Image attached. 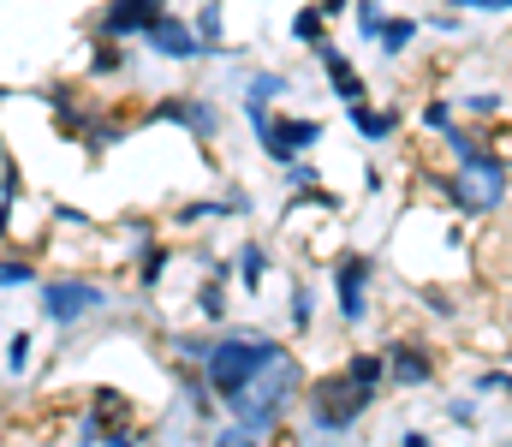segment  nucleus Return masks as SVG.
<instances>
[{"label":"nucleus","mask_w":512,"mask_h":447,"mask_svg":"<svg viewBox=\"0 0 512 447\" xmlns=\"http://www.w3.org/2000/svg\"><path fill=\"white\" fill-rule=\"evenodd\" d=\"M352 18H358V36H376V24H382V0H352Z\"/></svg>","instance_id":"obj_25"},{"label":"nucleus","mask_w":512,"mask_h":447,"mask_svg":"<svg viewBox=\"0 0 512 447\" xmlns=\"http://www.w3.org/2000/svg\"><path fill=\"white\" fill-rule=\"evenodd\" d=\"M501 388H507V370H501V364H495V370H483V376H477V394H501Z\"/></svg>","instance_id":"obj_30"},{"label":"nucleus","mask_w":512,"mask_h":447,"mask_svg":"<svg viewBox=\"0 0 512 447\" xmlns=\"http://www.w3.org/2000/svg\"><path fill=\"white\" fill-rule=\"evenodd\" d=\"M322 120H292V114H262V132H256V144H262V155L268 161H292V155H310V149L322 144Z\"/></svg>","instance_id":"obj_5"},{"label":"nucleus","mask_w":512,"mask_h":447,"mask_svg":"<svg viewBox=\"0 0 512 447\" xmlns=\"http://www.w3.org/2000/svg\"><path fill=\"white\" fill-rule=\"evenodd\" d=\"M30 281H36L30 257H0V287H30Z\"/></svg>","instance_id":"obj_24"},{"label":"nucleus","mask_w":512,"mask_h":447,"mask_svg":"<svg viewBox=\"0 0 512 447\" xmlns=\"http://www.w3.org/2000/svg\"><path fill=\"white\" fill-rule=\"evenodd\" d=\"M292 42H304V48H316V42H328V12L310 0V6H298L292 12V30H286Z\"/></svg>","instance_id":"obj_16"},{"label":"nucleus","mask_w":512,"mask_h":447,"mask_svg":"<svg viewBox=\"0 0 512 447\" xmlns=\"http://www.w3.org/2000/svg\"><path fill=\"white\" fill-rule=\"evenodd\" d=\"M161 12H167V0H108V6L96 12V30H90V36H102V42H131V36H143V24L161 18Z\"/></svg>","instance_id":"obj_9"},{"label":"nucleus","mask_w":512,"mask_h":447,"mask_svg":"<svg viewBox=\"0 0 512 447\" xmlns=\"http://www.w3.org/2000/svg\"><path fill=\"white\" fill-rule=\"evenodd\" d=\"M280 352H286V346H280L274 334H245V328H233V334L209 340L197 364H203V382H209V394L227 406L239 388H251L256 376H262V370L280 358Z\"/></svg>","instance_id":"obj_1"},{"label":"nucleus","mask_w":512,"mask_h":447,"mask_svg":"<svg viewBox=\"0 0 512 447\" xmlns=\"http://www.w3.org/2000/svg\"><path fill=\"white\" fill-rule=\"evenodd\" d=\"M447 126H453V102H423V132H435V138H441Z\"/></svg>","instance_id":"obj_26"},{"label":"nucleus","mask_w":512,"mask_h":447,"mask_svg":"<svg viewBox=\"0 0 512 447\" xmlns=\"http://www.w3.org/2000/svg\"><path fill=\"white\" fill-rule=\"evenodd\" d=\"M298 382H304L298 358H292V352H280V358H274V364H268V370L251 382V388H239V394L227 400L233 424H245L251 436L280 430V424H286V406H292V394H298Z\"/></svg>","instance_id":"obj_2"},{"label":"nucleus","mask_w":512,"mask_h":447,"mask_svg":"<svg viewBox=\"0 0 512 447\" xmlns=\"http://www.w3.org/2000/svg\"><path fill=\"white\" fill-rule=\"evenodd\" d=\"M233 275H239V287H245V293H256V287H262V281H268V251H262V245H239V263H233Z\"/></svg>","instance_id":"obj_18"},{"label":"nucleus","mask_w":512,"mask_h":447,"mask_svg":"<svg viewBox=\"0 0 512 447\" xmlns=\"http://www.w3.org/2000/svg\"><path fill=\"white\" fill-rule=\"evenodd\" d=\"M149 120H173V126H185L191 138H203V144H215L221 138V108L215 102H203V96H167V102H155L149 108Z\"/></svg>","instance_id":"obj_10"},{"label":"nucleus","mask_w":512,"mask_h":447,"mask_svg":"<svg viewBox=\"0 0 512 447\" xmlns=\"http://www.w3.org/2000/svg\"><path fill=\"white\" fill-rule=\"evenodd\" d=\"M108 430H131V400L120 388H102L96 400H90V418H84V442H96V436H108Z\"/></svg>","instance_id":"obj_12"},{"label":"nucleus","mask_w":512,"mask_h":447,"mask_svg":"<svg viewBox=\"0 0 512 447\" xmlns=\"http://www.w3.org/2000/svg\"><path fill=\"white\" fill-rule=\"evenodd\" d=\"M286 185H292V191H310V185H322V167H316L310 155H292V161H286Z\"/></svg>","instance_id":"obj_22"},{"label":"nucleus","mask_w":512,"mask_h":447,"mask_svg":"<svg viewBox=\"0 0 512 447\" xmlns=\"http://www.w3.org/2000/svg\"><path fill=\"white\" fill-rule=\"evenodd\" d=\"M453 6H471V12H495V18H501L512 0H453Z\"/></svg>","instance_id":"obj_33"},{"label":"nucleus","mask_w":512,"mask_h":447,"mask_svg":"<svg viewBox=\"0 0 512 447\" xmlns=\"http://www.w3.org/2000/svg\"><path fill=\"white\" fill-rule=\"evenodd\" d=\"M215 447H262V436H251L245 424H233V430H221V436H215Z\"/></svg>","instance_id":"obj_28"},{"label":"nucleus","mask_w":512,"mask_h":447,"mask_svg":"<svg viewBox=\"0 0 512 447\" xmlns=\"http://www.w3.org/2000/svg\"><path fill=\"white\" fill-rule=\"evenodd\" d=\"M382 382H393V388H423V382H435V352H429L423 340H387Z\"/></svg>","instance_id":"obj_7"},{"label":"nucleus","mask_w":512,"mask_h":447,"mask_svg":"<svg viewBox=\"0 0 512 447\" xmlns=\"http://www.w3.org/2000/svg\"><path fill=\"white\" fill-rule=\"evenodd\" d=\"M346 120L358 126L364 144H387V138L399 132V108H370V96H364V102H346Z\"/></svg>","instance_id":"obj_13"},{"label":"nucleus","mask_w":512,"mask_h":447,"mask_svg":"<svg viewBox=\"0 0 512 447\" xmlns=\"http://www.w3.org/2000/svg\"><path fill=\"white\" fill-rule=\"evenodd\" d=\"M167 245H143V257H137V287H155L161 275H167Z\"/></svg>","instance_id":"obj_21"},{"label":"nucleus","mask_w":512,"mask_h":447,"mask_svg":"<svg viewBox=\"0 0 512 447\" xmlns=\"http://www.w3.org/2000/svg\"><path fill=\"white\" fill-rule=\"evenodd\" d=\"M108 304V287H96V281H78V275H60V281H48L42 287V316L54 322V328H78L90 310H102Z\"/></svg>","instance_id":"obj_4"},{"label":"nucleus","mask_w":512,"mask_h":447,"mask_svg":"<svg viewBox=\"0 0 512 447\" xmlns=\"http://www.w3.org/2000/svg\"><path fill=\"white\" fill-rule=\"evenodd\" d=\"M465 114H477V120L495 114V120H501V114H507V96H501V90H477V96H465Z\"/></svg>","instance_id":"obj_23"},{"label":"nucleus","mask_w":512,"mask_h":447,"mask_svg":"<svg viewBox=\"0 0 512 447\" xmlns=\"http://www.w3.org/2000/svg\"><path fill=\"white\" fill-rule=\"evenodd\" d=\"M6 96H12V90H6V84H0V102H6Z\"/></svg>","instance_id":"obj_38"},{"label":"nucleus","mask_w":512,"mask_h":447,"mask_svg":"<svg viewBox=\"0 0 512 447\" xmlns=\"http://www.w3.org/2000/svg\"><path fill=\"white\" fill-rule=\"evenodd\" d=\"M24 358H30V334H12V340H6V364H12V376L24 370Z\"/></svg>","instance_id":"obj_29"},{"label":"nucleus","mask_w":512,"mask_h":447,"mask_svg":"<svg viewBox=\"0 0 512 447\" xmlns=\"http://www.w3.org/2000/svg\"><path fill=\"white\" fill-rule=\"evenodd\" d=\"M126 60H120V42H102L96 36V54H90V78H120Z\"/></svg>","instance_id":"obj_20"},{"label":"nucleus","mask_w":512,"mask_h":447,"mask_svg":"<svg viewBox=\"0 0 512 447\" xmlns=\"http://www.w3.org/2000/svg\"><path fill=\"white\" fill-rule=\"evenodd\" d=\"M316 6H322V12H328V18H340V12H346V6H352V0H316Z\"/></svg>","instance_id":"obj_36"},{"label":"nucleus","mask_w":512,"mask_h":447,"mask_svg":"<svg viewBox=\"0 0 512 447\" xmlns=\"http://www.w3.org/2000/svg\"><path fill=\"white\" fill-rule=\"evenodd\" d=\"M399 447H429V436H423V430H411V436H405Z\"/></svg>","instance_id":"obj_37"},{"label":"nucleus","mask_w":512,"mask_h":447,"mask_svg":"<svg viewBox=\"0 0 512 447\" xmlns=\"http://www.w3.org/2000/svg\"><path fill=\"white\" fill-rule=\"evenodd\" d=\"M221 12H227V0H203V6H197V18H191V36L203 42V54H227V30H221Z\"/></svg>","instance_id":"obj_15"},{"label":"nucleus","mask_w":512,"mask_h":447,"mask_svg":"<svg viewBox=\"0 0 512 447\" xmlns=\"http://www.w3.org/2000/svg\"><path fill=\"white\" fill-rule=\"evenodd\" d=\"M316 60L328 66V90H334L340 102H364V96H370L364 72H358V66H352V60H346V54H340L334 42H316Z\"/></svg>","instance_id":"obj_11"},{"label":"nucleus","mask_w":512,"mask_h":447,"mask_svg":"<svg viewBox=\"0 0 512 447\" xmlns=\"http://www.w3.org/2000/svg\"><path fill=\"white\" fill-rule=\"evenodd\" d=\"M423 304H429V310H441V316H453V298L441 293V287H423Z\"/></svg>","instance_id":"obj_31"},{"label":"nucleus","mask_w":512,"mask_h":447,"mask_svg":"<svg viewBox=\"0 0 512 447\" xmlns=\"http://www.w3.org/2000/svg\"><path fill=\"white\" fill-rule=\"evenodd\" d=\"M417 30H423L417 18H405V12H393V18H382V24H376V36H370V42L382 48L387 60H399V54H411V42H417Z\"/></svg>","instance_id":"obj_14"},{"label":"nucleus","mask_w":512,"mask_h":447,"mask_svg":"<svg viewBox=\"0 0 512 447\" xmlns=\"http://www.w3.org/2000/svg\"><path fill=\"white\" fill-rule=\"evenodd\" d=\"M310 310H316V298H310V287H292V328H298V334L310 328Z\"/></svg>","instance_id":"obj_27"},{"label":"nucleus","mask_w":512,"mask_h":447,"mask_svg":"<svg viewBox=\"0 0 512 447\" xmlns=\"http://www.w3.org/2000/svg\"><path fill=\"white\" fill-rule=\"evenodd\" d=\"M429 30H441V36H453V30H459V6H453V12H435V24H429Z\"/></svg>","instance_id":"obj_34"},{"label":"nucleus","mask_w":512,"mask_h":447,"mask_svg":"<svg viewBox=\"0 0 512 447\" xmlns=\"http://www.w3.org/2000/svg\"><path fill=\"white\" fill-rule=\"evenodd\" d=\"M286 84H292L286 72H251L245 78V108H274L286 96Z\"/></svg>","instance_id":"obj_17"},{"label":"nucleus","mask_w":512,"mask_h":447,"mask_svg":"<svg viewBox=\"0 0 512 447\" xmlns=\"http://www.w3.org/2000/svg\"><path fill=\"white\" fill-rule=\"evenodd\" d=\"M143 48H149V54H161V60H173V66L203 60V42H197V36H191V24H185V18H173V12H161V18H149V24H143Z\"/></svg>","instance_id":"obj_8"},{"label":"nucleus","mask_w":512,"mask_h":447,"mask_svg":"<svg viewBox=\"0 0 512 447\" xmlns=\"http://www.w3.org/2000/svg\"><path fill=\"white\" fill-rule=\"evenodd\" d=\"M370 257H358V251H346L340 263H334V298H340V322L346 328H358L364 316H370Z\"/></svg>","instance_id":"obj_6"},{"label":"nucleus","mask_w":512,"mask_h":447,"mask_svg":"<svg viewBox=\"0 0 512 447\" xmlns=\"http://www.w3.org/2000/svg\"><path fill=\"white\" fill-rule=\"evenodd\" d=\"M447 418H453V424H477V406H471V400H459V406H453Z\"/></svg>","instance_id":"obj_35"},{"label":"nucleus","mask_w":512,"mask_h":447,"mask_svg":"<svg viewBox=\"0 0 512 447\" xmlns=\"http://www.w3.org/2000/svg\"><path fill=\"white\" fill-rule=\"evenodd\" d=\"M197 310H203V322H221V316H227V269H221V263L209 269V281H203V293H197Z\"/></svg>","instance_id":"obj_19"},{"label":"nucleus","mask_w":512,"mask_h":447,"mask_svg":"<svg viewBox=\"0 0 512 447\" xmlns=\"http://www.w3.org/2000/svg\"><path fill=\"white\" fill-rule=\"evenodd\" d=\"M54 221H66V227H90V215H84V209H72V203H60V209H54Z\"/></svg>","instance_id":"obj_32"},{"label":"nucleus","mask_w":512,"mask_h":447,"mask_svg":"<svg viewBox=\"0 0 512 447\" xmlns=\"http://www.w3.org/2000/svg\"><path fill=\"white\" fill-rule=\"evenodd\" d=\"M376 406V388H358L346 370H334V376H322L316 388H310V424L322 430V436H340V430H352L364 412Z\"/></svg>","instance_id":"obj_3"}]
</instances>
